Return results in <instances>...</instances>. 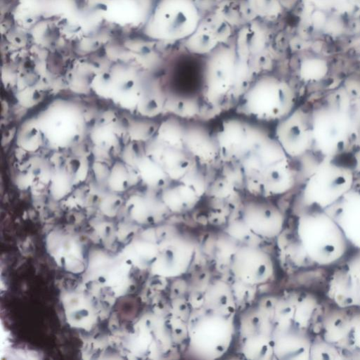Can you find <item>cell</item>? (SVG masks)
Segmentation results:
<instances>
[{"mask_svg":"<svg viewBox=\"0 0 360 360\" xmlns=\"http://www.w3.org/2000/svg\"><path fill=\"white\" fill-rule=\"evenodd\" d=\"M288 271L330 269L352 250L340 228L325 210L300 212L278 236Z\"/></svg>","mask_w":360,"mask_h":360,"instance_id":"cell-1","label":"cell"},{"mask_svg":"<svg viewBox=\"0 0 360 360\" xmlns=\"http://www.w3.org/2000/svg\"><path fill=\"white\" fill-rule=\"evenodd\" d=\"M292 104V92L288 84L276 76L266 75L250 84L240 97L238 111L255 121H281L289 115Z\"/></svg>","mask_w":360,"mask_h":360,"instance_id":"cell-2","label":"cell"},{"mask_svg":"<svg viewBox=\"0 0 360 360\" xmlns=\"http://www.w3.org/2000/svg\"><path fill=\"white\" fill-rule=\"evenodd\" d=\"M200 22L194 0H158L145 27L155 39L176 41L187 39Z\"/></svg>","mask_w":360,"mask_h":360,"instance_id":"cell-3","label":"cell"},{"mask_svg":"<svg viewBox=\"0 0 360 360\" xmlns=\"http://www.w3.org/2000/svg\"><path fill=\"white\" fill-rule=\"evenodd\" d=\"M317 335L337 349L342 359H360V309L328 304Z\"/></svg>","mask_w":360,"mask_h":360,"instance_id":"cell-4","label":"cell"},{"mask_svg":"<svg viewBox=\"0 0 360 360\" xmlns=\"http://www.w3.org/2000/svg\"><path fill=\"white\" fill-rule=\"evenodd\" d=\"M238 53L228 46L221 45L213 51L205 63L202 94L214 104L237 94L238 84Z\"/></svg>","mask_w":360,"mask_h":360,"instance_id":"cell-5","label":"cell"},{"mask_svg":"<svg viewBox=\"0 0 360 360\" xmlns=\"http://www.w3.org/2000/svg\"><path fill=\"white\" fill-rule=\"evenodd\" d=\"M323 296L333 306L360 309V250L352 249L330 269Z\"/></svg>","mask_w":360,"mask_h":360,"instance_id":"cell-6","label":"cell"},{"mask_svg":"<svg viewBox=\"0 0 360 360\" xmlns=\"http://www.w3.org/2000/svg\"><path fill=\"white\" fill-rule=\"evenodd\" d=\"M245 120L229 119L213 134L218 156L226 163L239 162L262 136Z\"/></svg>","mask_w":360,"mask_h":360,"instance_id":"cell-7","label":"cell"},{"mask_svg":"<svg viewBox=\"0 0 360 360\" xmlns=\"http://www.w3.org/2000/svg\"><path fill=\"white\" fill-rule=\"evenodd\" d=\"M325 211L339 226L350 247L360 250V193L349 191Z\"/></svg>","mask_w":360,"mask_h":360,"instance_id":"cell-8","label":"cell"},{"mask_svg":"<svg viewBox=\"0 0 360 360\" xmlns=\"http://www.w3.org/2000/svg\"><path fill=\"white\" fill-rule=\"evenodd\" d=\"M230 34L231 29L225 21L210 15L200 20L193 34L186 39V45L193 53L210 54L224 44Z\"/></svg>","mask_w":360,"mask_h":360,"instance_id":"cell-9","label":"cell"},{"mask_svg":"<svg viewBox=\"0 0 360 360\" xmlns=\"http://www.w3.org/2000/svg\"><path fill=\"white\" fill-rule=\"evenodd\" d=\"M155 0H109L106 4V17L113 24L122 27L136 28L146 26Z\"/></svg>","mask_w":360,"mask_h":360,"instance_id":"cell-10","label":"cell"},{"mask_svg":"<svg viewBox=\"0 0 360 360\" xmlns=\"http://www.w3.org/2000/svg\"><path fill=\"white\" fill-rule=\"evenodd\" d=\"M136 167L140 179L148 186L161 187L166 185L169 177L151 155L141 157Z\"/></svg>","mask_w":360,"mask_h":360,"instance_id":"cell-11","label":"cell"},{"mask_svg":"<svg viewBox=\"0 0 360 360\" xmlns=\"http://www.w3.org/2000/svg\"><path fill=\"white\" fill-rule=\"evenodd\" d=\"M257 253L252 250L250 259H245L244 264L240 262V270L243 269L245 270L239 271L238 276L249 283H261L265 278L266 266L263 259L259 257L261 254Z\"/></svg>","mask_w":360,"mask_h":360,"instance_id":"cell-12","label":"cell"},{"mask_svg":"<svg viewBox=\"0 0 360 360\" xmlns=\"http://www.w3.org/2000/svg\"><path fill=\"white\" fill-rule=\"evenodd\" d=\"M237 44V53L238 56L245 57L256 52L262 47V38L259 37L257 32L253 27L243 28L238 33Z\"/></svg>","mask_w":360,"mask_h":360,"instance_id":"cell-13","label":"cell"},{"mask_svg":"<svg viewBox=\"0 0 360 360\" xmlns=\"http://www.w3.org/2000/svg\"><path fill=\"white\" fill-rule=\"evenodd\" d=\"M250 10L263 18H276L281 12L278 0H247Z\"/></svg>","mask_w":360,"mask_h":360,"instance_id":"cell-14","label":"cell"},{"mask_svg":"<svg viewBox=\"0 0 360 360\" xmlns=\"http://www.w3.org/2000/svg\"><path fill=\"white\" fill-rule=\"evenodd\" d=\"M310 359H342V358L337 349L316 335L313 338Z\"/></svg>","mask_w":360,"mask_h":360,"instance_id":"cell-15","label":"cell"},{"mask_svg":"<svg viewBox=\"0 0 360 360\" xmlns=\"http://www.w3.org/2000/svg\"><path fill=\"white\" fill-rule=\"evenodd\" d=\"M129 170L121 162H117L109 175V185L115 191L125 190L129 185L131 177Z\"/></svg>","mask_w":360,"mask_h":360,"instance_id":"cell-16","label":"cell"}]
</instances>
